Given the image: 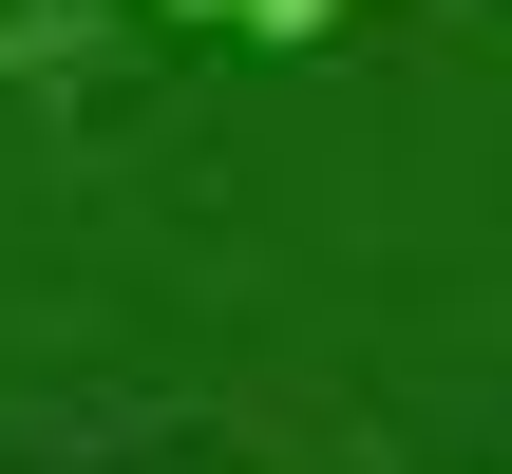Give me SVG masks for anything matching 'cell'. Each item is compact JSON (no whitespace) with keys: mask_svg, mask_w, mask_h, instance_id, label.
<instances>
[{"mask_svg":"<svg viewBox=\"0 0 512 474\" xmlns=\"http://www.w3.org/2000/svg\"><path fill=\"white\" fill-rule=\"evenodd\" d=\"M152 19H209V38H266V57H304V38H342V0H152Z\"/></svg>","mask_w":512,"mask_h":474,"instance_id":"obj_1","label":"cell"},{"mask_svg":"<svg viewBox=\"0 0 512 474\" xmlns=\"http://www.w3.org/2000/svg\"><path fill=\"white\" fill-rule=\"evenodd\" d=\"M76 38H95V0H0V76H57Z\"/></svg>","mask_w":512,"mask_h":474,"instance_id":"obj_2","label":"cell"}]
</instances>
